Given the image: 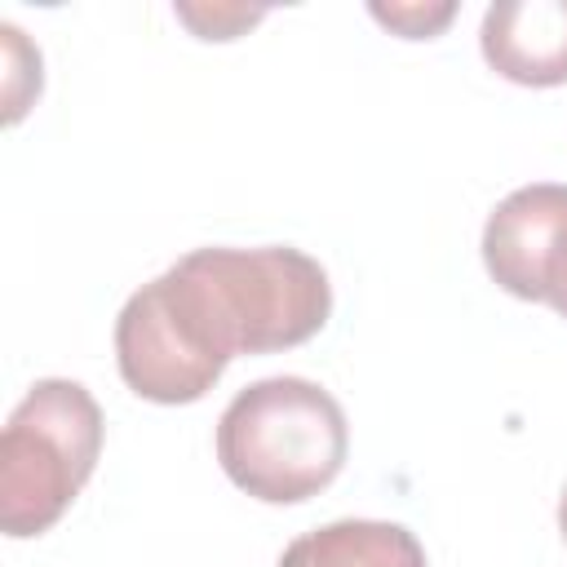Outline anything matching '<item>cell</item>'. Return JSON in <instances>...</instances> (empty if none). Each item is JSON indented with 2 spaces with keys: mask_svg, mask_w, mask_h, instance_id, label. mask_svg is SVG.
<instances>
[{
  "mask_svg": "<svg viewBox=\"0 0 567 567\" xmlns=\"http://www.w3.org/2000/svg\"><path fill=\"white\" fill-rule=\"evenodd\" d=\"M350 447L341 403L306 377H266L244 385L217 421V461L226 478L266 501L297 505L323 492Z\"/></svg>",
  "mask_w": 567,
  "mask_h": 567,
  "instance_id": "cell-1",
  "label": "cell"
},
{
  "mask_svg": "<svg viewBox=\"0 0 567 567\" xmlns=\"http://www.w3.org/2000/svg\"><path fill=\"white\" fill-rule=\"evenodd\" d=\"M102 452V408L66 377H44L9 412L0 434V527L49 532L89 483Z\"/></svg>",
  "mask_w": 567,
  "mask_h": 567,
  "instance_id": "cell-2",
  "label": "cell"
},
{
  "mask_svg": "<svg viewBox=\"0 0 567 567\" xmlns=\"http://www.w3.org/2000/svg\"><path fill=\"white\" fill-rule=\"evenodd\" d=\"M235 354V337L208 284L186 261L142 284L115 319L120 377L133 394L151 403L204 399Z\"/></svg>",
  "mask_w": 567,
  "mask_h": 567,
  "instance_id": "cell-3",
  "label": "cell"
},
{
  "mask_svg": "<svg viewBox=\"0 0 567 567\" xmlns=\"http://www.w3.org/2000/svg\"><path fill=\"white\" fill-rule=\"evenodd\" d=\"M182 261L208 284L239 354L301 346L332 315L328 270L301 248H195Z\"/></svg>",
  "mask_w": 567,
  "mask_h": 567,
  "instance_id": "cell-4",
  "label": "cell"
},
{
  "mask_svg": "<svg viewBox=\"0 0 567 567\" xmlns=\"http://www.w3.org/2000/svg\"><path fill=\"white\" fill-rule=\"evenodd\" d=\"M483 266L518 301H549L567 319V186L532 182L483 226Z\"/></svg>",
  "mask_w": 567,
  "mask_h": 567,
  "instance_id": "cell-5",
  "label": "cell"
},
{
  "mask_svg": "<svg viewBox=\"0 0 567 567\" xmlns=\"http://www.w3.org/2000/svg\"><path fill=\"white\" fill-rule=\"evenodd\" d=\"M478 44L487 66L514 84H567V0H496L483 13Z\"/></svg>",
  "mask_w": 567,
  "mask_h": 567,
  "instance_id": "cell-6",
  "label": "cell"
},
{
  "mask_svg": "<svg viewBox=\"0 0 567 567\" xmlns=\"http://www.w3.org/2000/svg\"><path fill=\"white\" fill-rule=\"evenodd\" d=\"M279 567H425V549L399 523L337 518L297 536L279 554Z\"/></svg>",
  "mask_w": 567,
  "mask_h": 567,
  "instance_id": "cell-7",
  "label": "cell"
},
{
  "mask_svg": "<svg viewBox=\"0 0 567 567\" xmlns=\"http://www.w3.org/2000/svg\"><path fill=\"white\" fill-rule=\"evenodd\" d=\"M372 18L390 31H399L403 40H430L439 35L452 18H456V4L452 0H434V4H372Z\"/></svg>",
  "mask_w": 567,
  "mask_h": 567,
  "instance_id": "cell-8",
  "label": "cell"
},
{
  "mask_svg": "<svg viewBox=\"0 0 567 567\" xmlns=\"http://www.w3.org/2000/svg\"><path fill=\"white\" fill-rule=\"evenodd\" d=\"M177 18H182L199 40H235L244 27L261 22V9H244V4H213V9H195V4H177Z\"/></svg>",
  "mask_w": 567,
  "mask_h": 567,
  "instance_id": "cell-9",
  "label": "cell"
},
{
  "mask_svg": "<svg viewBox=\"0 0 567 567\" xmlns=\"http://www.w3.org/2000/svg\"><path fill=\"white\" fill-rule=\"evenodd\" d=\"M0 35H4V62H9V80H4V111H9L18 97V80H27L31 93H40V53L22 40V31L13 22H4Z\"/></svg>",
  "mask_w": 567,
  "mask_h": 567,
  "instance_id": "cell-10",
  "label": "cell"
},
{
  "mask_svg": "<svg viewBox=\"0 0 567 567\" xmlns=\"http://www.w3.org/2000/svg\"><path fill=\"white\" fill-rule=\"evenodd\" d=\"M558 527H563V536H567V487H563V496H558Z\"/></svg>",
  "mask_w": 567,
  "mask_h": 567,
  "instance_id": "cell-11",
  "label": "cell"
}]
</instances>
